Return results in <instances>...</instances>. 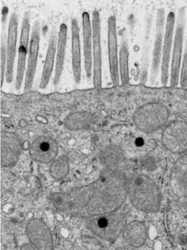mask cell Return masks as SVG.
<instances>
[{
	"label": "cell",
	"mask_w": 187,
	"mask_h": 250,
	"mask_svg": "<svg viewBox=\"0 0 187 250\" xmlns=\"http://www.w3.org/2000/svg\"><path fill=\"white\" fill-rule=\"evenodd\" d=\"M21 151V142L17 135L13 132H1V161L3 167L14 166L18 162Z\"/></svg>",
	"instance_id": "4fadbf2b"
},
{
	"label": "cell",
	"mask_w": 187,
	"mask_h": 250,
	"mask_svg": "<svg viewBox=\"0 0 187 250\" xmlns=\"http://www.w3.org/2000/svg\"><path fill=\"white\" fill-rule=\"evenodd\" d=\"M170 185L175 195L187 198V154L179 158L174 164Z\"/></svg>",
	"instance_id": "e0dca14e"
},
{
	"label": "cell",
	"mask_w": 187,
	"mask_h": 250,
	"mask_svg": "<svg viewBox=\"0 0 187 250\" xmlns=\"http://www.w3.org/2000/svg\"><path fill=\"white\" fill-rule=\"evenodd\" d=\"M180 71V85L183 88L187 87V39L186 43L182 65Z\"/></svg>",
	"instance_id": "4316f807"
},
{
	"label": "cell",
	"mask_w": 187,
	"mask_h": 250,
	"mask_svg": "<svg viewBox=\"0 0 187 250\" xmlns=\"http://www.w3.org/2000/svg\"><path fill=\"white\" fill-rule=\"evenodd\" d=\"M167 120V114L162 107L150 105L142 109L135 117L136 126L145 133H152L160 129Z\"/></svg>",
	"instance_id": "5b68a950"
},
{
	"label": "cell",
	"mask_w": 187,
	"mask_h": 250,
	"mask_svg": "<svg viewBox=\"0 0 187 250\" xmlns=\"http://www.w3.org/2000/svg\"><path fill=\"white\" fill-rule=\"evenodd\" d=\"M83 32L85 69L87 79L90 80L93 71V35L90 16L87 12L82 15Z\"/></svg>",
	"instance_id": "ac0fdd59"
},
{
	"label": "cell",
	"mask_w": 187,
	"mask_h": 250,
	"mask_svg": "<svg viewBox=\"0 0 187 250\" xmlns=\"http://www.w3.org/2000/svg\"><path fill=\"white\" fill-rule=\"evenodd\" d=\"M6 39L5 35L1 36V59H0V81H1V87H2L5 79V73H6L7 63V49Z\"/></svg>",
	"instance_id": "484cf974"
},
{
	"label": "cell",
	"mask_w": 187,
	"mask_h": 250,
	"mask_svg": "<svg viewBox=\"0 0 187 250\" xmlns=\"http://www.w3.org/2000/svg\"><path fill=\"white\" fill-rule=\"evenodd\" d=\"M72 35V64L74 80L79 84L81 78V57L79 22L76 19L71 21Z\"/></svg>",
	"instance_id": "d6986e66"
},
{
	"label": "cell",
	"mask_w": 187,
	"mask_h": 250,
	"mask_svg": "<svg viewBox=\"0 0 187 250\" xmlns=\"http://www.w3.org/2000/svg\"><path fill=\"white\" fill-rule=\"evenodd\" d=\"M86 219L87 229L93 235L110 242L117 240L126 225L125 216L115 212L92 216Z\"/></svg>",
	"instance_id": "3957f363"
},
{
	"label": "cell",
	"mask_w": 187,
	"mask_h": 250,
	"mask_svg": "<svg viewBox=\"0 0 187 250\" xmlns=\"http://www.w3.org/2000/svg\"><path fill=\"white\" fill-rule=\"evenodd\" d=\"M69 169V160L63 155L54 161L51 167V173L54 179L62 180L68 175Z\"/></svg>",
	"instance_id": "cb8c5ba5"
},
{
	"label": "cell",
	"mask_w": 187,
	"mask_h": 250,
	"mask_svg": "<svg viewBox=\"0 0 187 250\" xmlns=\"http://www.w3.org/2000/svg\"><path fill=\"white\" fill-rule=\"evenodd\" d=\"M30 52L25 75L24 93L32 90L35 80L40 42V25L36 21L33 26L31 35Z\"/></svg>",
	"instance_id": "8fae6325"
},
{
	"label": "cell",
	"mask_w": 187,
	"mask_h": 250,
	"mask_svg": "<svg viewBox=\"0 0 187 250\" xmlns=\"http://www.w3.org/2000/svg\"><path fill=\"white\" fill-rule=\"evenodd\" d=\"M93 66L94 86L102 87V55L101 43V21L100 13L95 10L92 14Z\"/></svg>",
	"instance_id": "8992f818"
},
{
	"label": "cell",
	"mask_w": 187,
	"mask_h": 250,
	"mask_svg": "<svg viewBox=\"0 0 187 250\" xmlns=\"http://www.w3.org/2000/svg\"><path fill=\"white\" fill-rule=\"evenodd\" d=\"M128 196L132 205L141 212L153 213L160 208V190L151 178L144 174L132 177L128 182Z\"/></svg>",
	"instance_id": "7a4b0ae2"
},
{
	"label": "cell",
	"mask_w": 187,
	"mask_h": 250,
	"mask_svg": "<svg viewBox=\"0 0 187 250\" xmlns=\"http://www.w3.org/2000/svg\"><path fill=\"white\" fill-rule=\"evenodd\" d=\"M67 33V25L65 23H62L60 25L57 43L56 62L54 79L55 86H56L58 84L64 70Z\"/></svg>",
	"instance_id": "7402d4cb"
},
{
	"label": "cell",
	"mask_w": 187,
	"mask_h": 250,
	"mask_svg": "<svg viewBox=\"0 0 187 250\" xmlns=\"http://www.w3.org/2000/svg\"><path fill=\"white\" fill-rule=\"evenodd\" d=\"M103 159L107 165L113 166L122 162L124 159V155L119 148L113 147L106 150Z\"/></svg>",
	"instance_id": "d4e9b609"
},
{
	"label": "cell",
	"mask_w": 187,
	"mask_h": 250,
	"mask_svg": "<svg viewBox=\"0 0 187 250\" xmlns=\"http://www.w3.org/2000/svg\"><path fill=\"white\" fill-rule=\"evenodd\" d=\"M29 153L32 159L36 162L48 164L56 160L57 157L58 144L52 137L41 136L33 142Z\"/></svg>",
	"instance_id": "9c48e42d"
},
{
	"label": "cell",
	"mask_w": 187,
	"mask_h": 250,
	"mask_svg": "<svg viewBox=\"0 0 187 250\" xmlns=\"http://www.w3.org/2000/svg\"><path fill=\"white\" fill-rule=\"evenodd\" d=\"M129 56V44L126 41H123L121 44L119 59V74L123 85H127L130 82Z\"/></svg>",
	"instance_id": "603a6c76"
},
{
	"label": "cell",
	"mask_w": 187,
	"mask_h": 250,
	"mask_svg": "<svg viewBox=\"0 0 187 250\" xmlns=\"http://www.w3.org/2000/svg\"><path fill=\"white\" fill-rule=\"evenodd\" d=\"M163 145L174 154H183L187 151V124L175 122L169 125L162 134Z\"/></svg>",
	"instance_id": "52a82bcc"
},
{
	"label": "cell",
	"mask_w": 187,
	"mask_h": 250,
	"mask_svg": "<svg viewBox=\"0 0 187 250\" xmlns=\"http://www.w3.org/2000/svg\"><path fill=\"white\" fill-rule=\"evenodd\" d=\"M128 197V182L112 173L92 184L52 194L49 200L60 212L85 219L116 212Z\"/></svg>",
	"instance_id": "6da1fadb"
},
{
	"label": "cell",
	"mask_w": 187,
	"mask_h": 250,
	"mask_svg": "<svg viewBox=\"0 0 187 250\" xmlns=\"http://www.w3.org/2000/svg\"><path fill=\"white\" fill-rule=\"evenodd\" d=\"M176 18L175 13L170 12L167 16L164 36L162 56L161 64L162 84H168L169 79V68L174 41V33Z\"/></svg>",
	"instance_id": "30bf717a"
},
{
	"label": "cell",
	"mask_w": 187,
	"mask_h": 250,
	"mask_svg": "<svg viewBox=\"0 0 187 250\" xmlns=\"http://www.w3.org/2000/svg\"><path fill=\"white\" fill-rule=\"evenodd\" d=\"M166 11L163 8L158 9L156 21L155 40L152 53L151 70V81L155 82L159 68L161 67L165 27H166Z\"/></svg>",
	"instance_id": "9a60e30c"
},
{
	"label": "cell",
	"mask_w": 187,
	"mask_h": 250,
	"mask_svg": "<svg viewBox=\"0 0 187 250\" xmlns=\"http://www.w3.org/2000/svg\"><path fill=\"white\" fill-rule=\"evenodd\" d=\"M30 31V15L27 12L24 14L22 20L20 43L19 48V58L16 75L15 87L19 91L24 80L26 68V61L28 51V44Z\"/></svg>",
	"instance_id": "5bb4252c"
},
{
	"label": "cell",
	"mask_w": 187,
	"mask_h": 250,
	"mask_svg": "<svg viewBox=\"0 0 187 250\" xmlns=\"http://www.w3.org/2000/svg\"><path fill=\"white\" fill-rule=\"evenodd\" d=\"M108 54L110 73L113 86L119 85L120 74L118 57L117 20L111 16L108 20Z\"/></svg>",
	"instance_id": "ba28073f"
},
{
	"label": "cell",
	"mask_w": 187,
	"mask_h": 250,
	"mask_svg": "<svg viewBox=\"0 0 187 250\" xmlns=\"http://www.w3.org/2000/svg\"><path fill=\"white\" fill-rule=\"evenodd\" d=\"M19 28V16L16 13L11 15L7 42V63L5 79L11 83L14 79V64L17 46Z\"/></svg>",
	"instance_id": "2e32d148"
},
{
	"label": "cell",
	"mask_w": 187,
	"mask_h": 250,
	"mask_svg": "<svg viewBox=\"0 0 187 250\" xmlns=\"http://www.w3.org/2000/svg\"><path fill=\"white\" fill-rule=\"evenodd\" d=\"M185 25L186 9L185 7H181L179 9L177 19L176 20L173 41L170 80V85L172 87H177L180 81Z\"/></svg>",
	"instance_id": "277c9868"
},
{
	"label": "cell",
	"mask_w": 187,
	"mask_h": 250,
	"mask_svg": "<svg viewBox=\"0 0 187 250\" xmlns=\"http://www.w3.org/2000/svg\"><path fill=\"white\" fill-rule=\"evenodd\" d=\"M26 233L29 241L36 248L39 250L54 249L51 231L41 220H31L27 224Z\"/></svg>",
	"instance_id": "7c38bea8"
},
{
	"label": "cell",
	"mask_w": 187,
	"mask_h": 250,
	"mask_svg": "<svg viewBox=\"0 0 187 250\" xmlns=\"http://www.w3.org/2000/svg\"><path fill=\"white\" fill-rule=\"evenodd\" d=\"M123 232L126 242L132 247L140 248L147 241V228L141 221H131L126 225Z\"/></svg>",
	"instance_id": "ffe728a7"
},
{
	"label": "cell",
	"mask_w": 187,
	"mask_h": 250,
	"mask_svg": "<svg viewBox=\"0 0 187 250\" xmlns=\"http://www.w3.org/2000/svg\"><path fill=\"white\" fill-rule=\"evenodd\" d=\"M56 30H53L49 37L48 46L44 64L43 71L40 82L39 87L41 89L47 87L50 81L53 74L55 58L56 54L57 49V36Z\"/></svg>",
	"instance_id": "44dd1931"
}]
</instances>
